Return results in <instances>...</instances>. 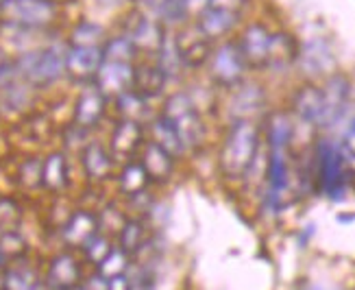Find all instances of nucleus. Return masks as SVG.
Masks as SVG:
<instances>
[{"label": "nucleus", "instance_id": "obj_16", "mask_svg": "<svg viewBox=\"0 0 355 290\" xmlns=\"http://www.w3.org/2000/svg\"><path fill=\"white\" fill-rule=\"evenodd\" d=\"M238 22V13L231 9H220V7H205L198 15V33L211 40L229 33Z\"/></svg>", "mask_w": 355, "mask_h": 290}, {"label": "nucleus", "instance_id": "obj_43", "mask_svg": "<svg viewBox=\"0 0 355 290\" xmlns=\"http://www.w3.org/2000/svg\"><path fill=\"white\" fill-rule=\"evenodd\" d=\"M94 3L101 7V9H118L127 3V0H94Z\"/></svg>", "mask_w": 355, "mask_h": 290}, {"label": "nucleus", "instance_id": "obj_15", "mask_svg": "<svg viewBox=\"0 0 355 290\" xmlns=\"http://www.w3.org/2000/svg\"><path fill=\"white\" fill-rule=\"evenodd\" d=\"M295 112L307 125L322 127L325 120V99H322V87L305 85L295 96Z\"/></svg>", "mask_w": 355, "mask_h": 290}, {"label": "nucleus", "instance_id": "obj_13", "mask_svg": "<svg viewBox=\"0 0 355 290\" xmlns=\"http://www.w3.org/2000/svg\"><path fill=\"white\" fill-rule=\"evenodd\" d=\"M349 92H351V85L347 81V76L343 74H334L325 83V87H322V99H325V120H322V127L336 125L338 118L343 116L345 107L349 103Z\"/></svg>", "mask_w": 355, "mask_h": 290}, {"label": "nucleus", "instance_id": "obj_31", "mask_svg": "<svg viewBox=\"0 0 355 290\" xmlns=\"http://www.w3.org/2000/svg\"><path fill=\"white\" fill-rule=\"evenodd\" d=\"M72 46H101L105 40V31L96 22H79L72 28Z\"/></svg>", "mask_w": 355, "mask_h": 290}, {"label": "nucleus", "instance_id": "obj_8", "mask_svg": "<svg viewBox=\"0 0 355 290\" xmlns=\"http://www.w3.org/2000/svg\"><path fill=\"white\" fill-rule=\"evenodd\" d=\"M133 74L135 68L133 64H125V61H110L105 59L103 66L98 68L94 81L96 87L103 92L105 96H122L125 92L133 87Z\"/></svg>", "mask_w": 355, "mask_h": 290}, {"label": "nucleus", "instance_id": "obj_32", "mask_svg": "<svg viewBox=\"0 0 355 290\" xmlns=\"http://www.w3.org/2000/svg\"><path fill=\"white\" fill-rule=\"evenodd\" d=\"M127 268H129V257H127V251H122V249H112L98 262V275H103L105 280L125 275Z\"/></svg>", "mask_w": 355, "mask_h": 290}, {"label": "nucleus", "instance_id": "obj_9", "mask_svg": "<svg viewBox=\"0 0 355 290\" xmlns=\"http://www.w3.org/2000/svg\"><path fill=\"white\" fill-rule=\"evenodd\" d=\"M103 61V46H70L66 53V74L76 81H89L96 76Z\"/></svg>", "mask_w": 355, "mask_h": 290}, {"label": "nucleus", "instance_id": "obj_11", "mask_svg": "<svg viewBox=\"0 0 355 290\" xmlns=\"http://www.w3.org/2000/svg\"><path fill=\"white\" fill-rule=\"evenodd\" d=\"M44 282H46V288L49 290H74V288H79L83 278H81V266H79V262H76V257L70 253L55 255Z\"/></svg>", "mask_w": 355, "mask_h": 290}, {"label": "nucleus", "instance_id": "obj_37", "mask_svg": "<svg viewBox=\"0 0 355 290\" xmlns=\"http://www.w3.org/2000/svg\"><path fill=\"white\" fill-rule=\"evenodd\" d=\"M81 249L85 251L87 259H92V262H94V264H98L101 259H103L107 253H110L114 247H112L110 240H107L105 236H101V234H94V236H92V238H89V240L83 244Z\"/></svg>", "mask_w": 355, "mask_h": 290}, {"label": "nucleus", "instance_id": "obj_10", "mask_svg": "<svg viewBox=\"0 0 355 290\" xmlns=\"http://www.w3.org/2000/svg\"><path fill=\"white\" fill-rule=\"evenodd\" d=\"M270 42H272V33H268V28H264L261 24H251L246 28L238 44L246 66H255V68L268 66Z\"/></svg>", "mask_w": 355, "mask_h": 290}, {"label": "nucleus", "instance_id": "obj_26", "mask_svg": "<svg viewBox=\"0 0 355 290\" xmlns=\"http://www.w3.org/2000/svg\"><path fill=\"white\" fill-rule=\"evenodd\" d=\"M261 103H264L261 89L257 85H244L231 103V114L236 116V120H249L261 107Z\"/></svg>", "mask_w": 355, "mask_h": 290}, {"label": "nucleus", "instance_id": "obj_23", "mask_svg": "<svg viewBox=\"0 0 355 290\" xmlns=\"http://www.w3.org/2000/svg\"><path fill=\"white\" fill-rule=\"evenodd\" d=\"M157 68L164 72L168 81L177 79L185 68V59L181 53V44L177 37H164L162 46L157 49Z\"/></svg>", "mask_w": 355, "mask_h": 290}, {"label": "nucleus", "instance_id": "obj_18", "mask_svg": "<svg viewBox=\"0 0 355 290\" xmlns=\"http://www.w3.org/2000/svg\"><path fill=\"white\" fill-rule=\"evenodd\" d=\"M146 15L162 24H179L190 11V0H140Z\"/></svg>", "mask_w": 355, "mask_h": 290}, {"label": "nucleus", "instance_id": "obj_22", "mask_svg": "<svg viewBox=\"0 0 355 290\" xmlns=\"http://www.w3.org/2000/svg\"><path fill=\"white\" fill-rule=\"evenodd\" d=\"M299 59H301V66L307 72H314V74L327 72L334 66L331 49L327 46V42H322V40L307 42L301 49V53H299Z\"/></svg>", "mask_w": 355, "mask_h": 290}, {"label": "nucleus", "instance_id": "obj_29", "mask_svg": "<svg viewBox=\"0 0 355 290\" xmlns=\"http://www.w3.org/2000/svg\"><path fill=\"white\" fill-rule=\"evenodd\" d=\"M148 173L144 171V166L142 162L137 164V162H129L125 168H122V175H120V188L122 192H127V194H142L144 188L148 186Z\"/></svg>", "mask_w": 355, "mask_h": 290}, {"label": "nucleus", "instance_id": "obj_12", "mask_svg": "<svg viewBox=\"0 0 355 290\" xmlns=\"http://www.w3.org/2000/svg\"><path fill=\"white\" fill-rule=\"evenodd\" d=\"M105 101L107 96L98 87H87L83 94L76 99L74 105V127L76 129H92L96 127L105 116Z\"/></svg>", "mask_w": 355, "mask_h": 290}, {"label": "nucleus", "instance_id": "obj_39", "mask_svg": "<svg viewBox=\"0 0 355 290\" xmlns=\"http://www.w3.org/2000/svg\"><path fill=\"white\" fill-rule=\"evenodd\" d=\"M11 76H15V61L0 49V85H7Z\"/></svg>", "mask_w": 355, "mask_h": 290}, {"label": "nucleus", "instance_id": "obj_25", "mask_svg": "<svg viewBox=\"0 0 355 290\" xmlns=\"http://www.w3.org/2000/svg\"><path fill=\"white\" fill-rule=\"evenodd\" d=\"M68 183V162L61 153H53L42 162V186L53 192L66 188Z\"/></svg>", "mask_w": 355, "mask_h": 290}, {"label": "nucleus", "instance_id": "obj_27", "mask_svg": "<svg viewBox=\"0 0 355 290\" xmlns=\"http://www.w3.org/2000/svg\"><path fill=\"white\" fill-rule=\"evenodd\" d=\"M5 290H49L46 282L28 266H13L5 271Z\"/></svg>", "mask_w": 355, "mask_h": 290}, {"label": "nucleus", "instance_id": "obj_7", "mask_svg": "<svg viewBox=\"0 0 355 290\" xmlns=\"http://www.w3.org/2000/svg\"><path fill=\"white\" fill-rule=\"evenodd\" d=\"M246 61L240 53L238 44H223L211 57V76L220 85L234 87L242 81Z\"/></svg>", "mask_w": 355, "mask_h": 290}, {"label": "nucleus", "instance_id": "obj_35", "mask_svg": "<svg viewBox=\"0 0 355 290\" xmlns=\"http://www.w3.org/2000/svg\"><path fill=\"white\" fill-rule=\"evenodd\" d=\"M118 105H120V112L125 114V118L129 120H137L140 122L146 116V99L137 96L135 92H125L122 96H118Z\"/></svg>", "mask_w": 355, "mask_h": 290}, {"label": "nucleus", "instance_id": "obj_19", "mask_svg": "<svg viewBox=\"0 0 355 290\" xmlns=\"http://www.w3.org/2000/svg\"><path fill=\"white\" fill-rule=\"evenodd\" d=\"M175 155H171L166 148H162L157 142H148L144 146V157H142V166L148 173V179L153 181H166L171 179L173 168H175Z\"/></svg>", "mask_w": 355, "mask_h": 290}, {"label": "nucleus", "instance_id": "obj_40", "mask_svg": "<svg viewBox=\"0 0 355 290\" xmlns=\"http://www.w3.org/2000/svg\"><path fill=\"white\" fill-rule=\"evenodd\" d=\"M81 290H110V280H105L103 275H92L89 280L81 282Z\"/></svg>", "mask_w": 355, "mask_h": 290}, {"label": "nucleus", "instance_id": "obj_17", "mask_svg": "<svg viewBox=\"0 0 355 290\" xmlns=\"http://www.w3.org/2000/svg\"><path fill=\"white\" fill-rule=\"evenodd\" d=\"M94 234H98V219L85 210L74 212L64 225V229H61V236H64L70 247H83Z\"/></svg>", "mask_w": 355, "mask_h": 290}, {"label": "nucleus", "instance_id": "obj_28", "mask_svg": "<svg viewBox=\"0 0 355 290\" xmlns=\"http://www.w3.org/2000/svg\"><path fill=\"white\" fill-rule=\"evenodd\" d=\"M153 142H157L162 148H166L175 157H179V155H183V153H185V146L181 142V137L177 135L175 127L164 116H159L155 122H153Z\"/></svg>", "mask_w": 355, "mask_h": 290}, {"label": "nucleus", "instance_id": "obj_14", "mask_svg": "<svg viewBox=\"0 0 355 290\" xmlns=\"http://www.w3.org/2000/svg\"><path fill=\"white\" fill-rule=\"evenodd\" d=\"M142 146V127L137 120H120L112 133V155L118 160H129Z\"/></svg>", "mask_w": 355, "mask_h": 290}, {"label": "nucleus", "instance_id": "obj_1", "mask_svg": "<svg viewBox=\"0 0 355 290\" xmlns=\"http://www.w3.org/2000/svg\"><path fill=\"white\" fill-rule=\"evenodd\" d=\"M290 140H292V125L284 114H277L268 127V192L266 201L272 210L284 205V198L290 190Z\"/></svg>", "mask_w": 355, "mask_h": 290}, {"label": "nucleus", "instance_id": "obj_38", "mask_svg": "<svg viewBox=\"0 0 355 290\" xmlns=\"http://www.w3.org/2000/svg\"><path fill=\"white\" fill-rule=\"evenodd\" d=\"M20 179H22L24 186H28V188L42 186V162L40 160L24 162L22 168H20Z\"/></svg>", "mask_w": 355, "mask_h": 290}, {"label": "nucleus", "instance_id": "obj_6", "mask_svg": "<svg viewBox=\"0 0 355 290\" xmlns=\"http://www.w3.org/2000/svg\"><path fill=\"white\" fill-rule=\"evenodd\" d=\"M0 13L13 26L44 28L55 22L59 9L55 0H5Z\"/></svg>", "mask_w": 355, "mask_h": 290}, {"label": "nucleus", "instance_id": "obj_36", "mask_svg": "<svg viewBox=\"0 0 355 290\" xmlns=\"http://www.w3.org/2000/svg\"><path fill=\"white\" fill-rule=\"evenodd\" d=\"M22 219V210L20 205L13 201V198H0V229L7 232V229H15V225Z\"/></svg>", "mask_w": 355, "mask_h": 290}, {"label": "nucleus", "instance_id": "obj_42", "mask_svg": "<svg viewBox=\"0 0 355 290\" xmlns=\"http://www.w3.org/2000/svg\"><path fill=\"white\" fill-rule=\"evenodd\" d=\"M242 5V0H207V7H220V9H231L236 11Z\"/></svg>", "mask_w": 355, "mask_h": 290}, {"label": "nucleus", "instance_id": "obj_21", "mask_svg": "<svg viewBox=\"0 0 355 290\" xmlns=\"http://www.w3.org/2000/svg\"><path fill=\"white\" fill-rule=\"evenodd\" d=\"M83 171L89 179L94 181H103L112 175V168H114V155L105 146L92 142L83 148Z\"/></svg>", "mask_w": 355, "mask_h": 290}, {"label": "nucleus", "instance_id": "obj_44", "mask_svg": "<svg viewBox=\"0 0 355 290\" xmlns=\"http://www.w3.org/2000/svg\"><path fill=\"white\" fill-rule=\"evenodd\" d=\"M0 290H5V271L0 268Z\"/></svg>", "mask_w": 355, "mask_h": 290}, {"label": "nucleus", "instance_id": "obj_30", "mask_svg": "<svg viewBox=\"0 0 355 290\" xmlns=\"http://www.w3.org/2000/svg\"><path fill=\"white\" fill-rule=\"evenodd\" d=\"M135 51H137V46L133 44V40L129 35L112 37V40H107L105 46H103L105 59H110V61H125V64H131L133 57H135Z\"/></svg>", "mask_w": 355, "mask_h": 290}, {"label": "nucleus", "instance_id": "obj_4", "mask_svg": "<svg viewBox=\"0 0 355 290\" xmlns=\"http://www.w3.org/2000/svg\"><path fill=\"white\" fill-rule=\"evenodd\" d=\"M347 153L338 144L322 140L316 151L318 162V186L322 194L331 201H340L349 188V171H347Z\"/></svg>", "mask_w": 355, "mask_h": 290}, {"label": "nucleus", "instance_id": "obj_34", "mask_svg": "<svg viewBox=\"0 0 355 290\" xmlns=\"http://www.w3.org/2000/svg\"><path fill=\"white\" fill-rule=\"evenodd\" d=\"M142 240H144V227L140 221H127L122 223L120 227V249L133 253L142 247Z\"/></svg>", "mask_w": 355, "mask_h": 290}, {"label": "nucleus", "instance_id": "obj_41", "mask_svg": "<svg viewBox=\"0 0 355 290\" xmlns=\"http://www.w3.org/2000/svg\"><path fill=\"white\" fill-rule=\"evenodd\" d=\"M345 153H349V155L355 157V120L349 125L347 133H345Z\"/></svg>", "mask_w": 355, "mask_h": 290}, {"label": "nucleus", "instance_id": "obj_2", "mask_svg": "<svg viewBox=\"0 0 355 290\" xmlns=\"http://www.w3.org/2000/svg\"><path fill=\"white\" fill-rule=\"evenodd\" d=\"M259 148V131L251 120H236L220 148V171L227 179H242L251 171Z\"/></svg>", "mask_w": 355, "mask_h": 290}, {"label": "nucleus", "instance_id": "obj_33", "mask_svg": "<svg viewBox=\"0 0 355 290\" xmlns=\"http://www.w3.org/2000/svg\"><path fill=\"white\" fill-rule=\"evenodd\" d=\"M26 253V240L15 232V229H7L0 236V255H3L5 264L9 262H15V259H20L22 255Z\"/></svg>", "mask_w": 355, "mask_h": 290}, {"label": "nucleus", "instance_id": "obj_46", "mask_svg": "<svg viewBox=\"0 0 355 290\" xmlns=\"http://www.w3.org/2000/svg\"><path fill=\"white\" fill-rule=\"evenodd\" d=\"M5 5V0H0V7H3Z\"/></svg>", "mask_w": 355, "mask_h": 290}, {"label": "nucleus", "instance_id": "obj_3", "mask_svg": "<svg viewBox=\"0 0 355 290\" xmlns=\"http://www.w3.org/2000/svg\"><path fill=\"white\" fill-rule=\"evenodd\" d=\"M66 53L61 44L24 51L15 59V74L31 85H51L66 74Z\"/></svg>", "mask_w": 355, "mask_h": 290}, {"label": "nucleus", "instance_id": "obj_5", "mask_svg": "<svg viewBox=\"0 0 355 290\" xmlns=\"http://www.w3.org/2000/svg\"><path fill=\"white\" fill-rule=\"evenodd\" d=\"M162 116L175 127L185 151H192V148L200 146L203 135H205V127H203V122H200V116L194 107V101L188 94L177 92V94L168 96Z\"/></svg>", "mask_w": 355, "mask_h": 290}, {"label": "nucleus", "instance_id": "obj_45", "mask_svg": "<svg viewBox=\"0 0 355 290\" xmlns=\"http://www.w3.org/2000/svg\"><path fill=\"white\" fill-rule=\"evenodd\" d=\"M5 266V259H3V255H0V268H3Z\"/></svg>", "mask_w": 355, "mask_h": 290}, {"label": "nucleus", "instance_id": "obj_20", "mask_svg": "<svg viewBox=\"0 0 355 290\" xmlns=\"http://www.w3.org/2000/svg\"><path fill=\"white\" fill-rule=\"evenodd\" d=\"M127 35L133 40V44L137 46V49H146V51H155V53L166 37L162 22H157L155 18H150V15H146V13L137 18V22L131 26V31Z\"/></svg>", "mask_w": 355, "mask_h": 290}, {"label": "nucleus", "instance_id": "obj_24", "mask_svg": "<svg viewBox=\"0 0 355 290\" xmlns=\"http://www.w3.org/2000/svg\"><path fill=\"white\" fill-rule=\"evenodd\" d=\"M166 83H168V79H166L164 72L157 66H153V68H135L131 92H135L137 96L150 101V99H157L162 94Z\"/></svg>", "mask_w": 355, "mask_h": 290}]
</instances>
